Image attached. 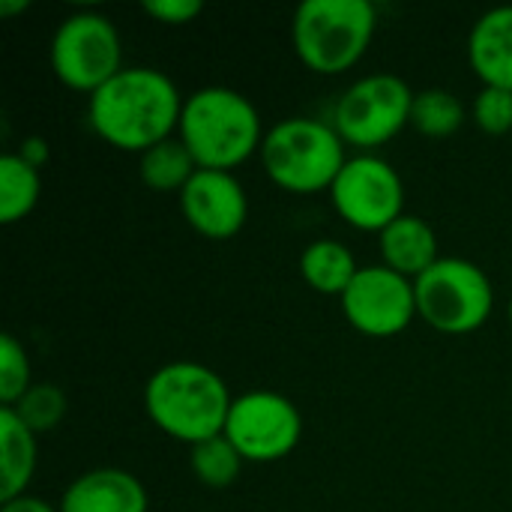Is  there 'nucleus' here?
I'll list each match as a JSON object with an SVG mask.
<instances>
[{"label": "nucleus", "instance_id": "f03ea898", "mask_svg": "<svg viewBox=\"0 0 512 512\" xmlns=\"http://www.w3.org/2000/svg\"><path fill=\"white\" fill-rule=\"evenodd\" d=\"M234 396L225 378L198 363L174 360L159 366L144 384V411L150 423L180 444H201L225 432Z\"/></svg>", "mask_w": 512, "mask_h": 512}, {"label": "nucleus", "instance_id": "5701e85b", "mask_svg": "<svg viewBox=\"0 0 512 512\" xmlns=\"http://www.w3.org/2000/svg\"><path fill=\"white\" fill-rule=\"evenodd\" d=\"M30 387L33 381H30L27 348L12 333H3L0 336V402L12 408Z\"/></svg>", "mask_w": 512, "mask_h": 512}, {"label": "nucleus", "instance_id": "a211bd4d", "mask_svg": "<svg viewBox=\"0 0 512 512\" xmlns=\"http://www.w3.org/2000/svg\"><path fill=\"white\" fill-rule=\"evenodd\" d=\"M42 195V174L15 150L0 156V222H24Z\"/></svg>", "mask_w": 512, "mask_h": 512}, {"label": "nucleus", "instance_id": "7ed1b4c3", "mask_svg": "<svg viewBox=\"0 0 512 512\" xmlns=\"http://www.w3.org/2000/svg\"><path fill=\"white\" fill-rule=\"evenodd\" d=\"M264 123L249 96L210 84L186 96L177 138L204 171H231L261 153Z\"/></svg>", "mask_w": 512, "mask_h": 512}, {"label": "nucleus", "instance_id": "6ab92c4d", "mask_svg": "<svg viewBox=\"0 0 512 512\" xmlns=\"http://www.w3.org/2000/svg\"><path fill=\"white\" fill-rule=\"evenodd\" d=\"M198 171L186 144L174 135L138 156V177L153 192H183V186Z\"/></svg>", "mask_w": 512, "mask_h": 512}, {"label": "nucleus", "instance_id": "39448f33", "mask_svg": "<svg viewBox=\"0 0 512 512\" xmlns=\"http://www.w3.org/2000/svg\"><path fill=\"white\" fill-rule=\"evenodd\" d=\"M345 141L327 120L288 117L267 129L261 144V165L273 186L291 195L330 192L348 162Z\"/></svg>", "mask_w": 512, "mask_h": 512}, {"label": "nucleus", "instance_id": "c85d7f7f", "mask_svg": "<svg viewBox=\"0 0 512 512\" xmlns=\"http://www.w3.org/2000/svg\"><path fill=\"white\" fill-rule=\"evenodd\" d=\"M507 315H510V324H512V297H510V306H507Z\"/></svg>", "mask_w": 512, "mask_h": 512}, {"label": "nucleus", "instance_id": "a878e982", "mask_svg": "<svg viewBox=\"0 0 512 512\" xmlns=\"http://www.w3.org/2000/svg\"><path fill=\"white\" fill-rule=\"evenodd\" d=\"M3 507L0 512H60V507L48 504L45 498H36V495H18L12 501H0Z\"/></svg>", "mask_w": 512, "mask_h": 512}, {"label": "nucleus", "instance_id": "b1692460", "mask_svg": "<svg viewBox=\"0 0 512 512\" xmlns=\"http://www.w3.org/2000/svg\"><path fill=\"white\" fill-rule=\"evenodd\" d=\"M471 120L486 135H507V132H512V90L483 87L471 102Z\"/></svg>", "mask_w": 512, "mask_h": 512}, {"label": "nucleus", "instance_id": "412c9836", "mask_svg": "<svg viewBox=\"0 0 512 512\" xmlns=\"http://www.w3.org/2000/svg\"><path fill=\"white\" fill-rule=\"evenodd\" d=\"M189 450H192L189 468L198 477V483L207 486V489H228V486H234L240 471H243V465H246L243 456L237 453V447L225 435L201 441V444H195Z\"/></svg>", "mask_w": 512, "mask_h": 512}, {"label": "nucleus", "instance_id": "4468645a", "mask_svg": "<svg viewBox=\"0 0 512 512\" xmlns=\"http://www.w3.org/2000/svg\"><path fill=\"white\" fill-rule=\"evenodd\" d=\"M468 63L483 87L512 90V6L483 12L468 33Z\"/></svg>", "mask_w": 512, "mask_h": 512}, {"label": "nucleus", "instance_id": "393cba45", "mask_svg": "<svg viewBox=\"0 0 512 512\" xmlns=\"http://www.w3.org/2000/svg\"><path fill=\"white\" fill-rule=\"evenodd\" d=\"M141 9H144L153 21H159V24L180 27V24L195 21V18L204 12V3H201V0H147Z\"/></svg>", "mask_w": 512, "mask_h": 512}, {"label": "nucleus", "instance_id": "1a4fd4ad", "mask_svg": "<svg viewBox=\"0 0 512 512\" xmlns=\"http://www.w3.org/2000/svg\"><path fill=\"white\" fill-rule=\"evenodd\" d=\"M243 462L270 465L288 459L303 438V417L297 405L276 390H249L234 396L225 432Z\"/></svg>", "mask_w": 512, "mask_h": 512}, {"label": "nucleus", "instance_id": "f8f14e48", "mask_svg": "<svg viewBox=\"0 0 512 512\" xmlns=\"http://www.w3.org/2000/svg\"><path fill=\"white\" fill-rule=\"evenodd\" d=\"M177 198L186 225L207 240H231L249 219L246 189L231 171L198 168Z\"/></svg>", "mask_w": 512, "mask_h": 512}, {"label": "nucleus", "instance_id": "9d476101", "mask_svg": "<svg viewBox=\"0 0 512 512\" xmlns=\"http://www.w3.org/2000/svg\"><path fill=\"white\" fill-rule=\"evenodd\" d=\"M327 195L339 219L366 234H381L405 216V183L399 171L375 153L348 156Z\"/></svg>", "mask_w": 512, "mask_h": 512}, {"label": "nucleus", "instance_id": "0eeeda50", "mask_svg": "<svg viewBox=\"0 0 512 512\" xmlns=\"http://www.w3.org/2000/svg\"><path fill=\"white\" fill-rule=\"evenodd\" d=\"M48 60L60 84L87 96L126 69L120 30L96 9H78L57 24L48 45Z\"/></svg>", "mask_w": 512, "mask_h": 512}, {"label": "nucleus", "instance_id": "6e6552de", "mask_svg": "<svg viewBox=\"0 0 512 512\" xmlns=\"http://www.w3.org/2000/svg\"><path fill=\"white\" fill-rule=\"evenodd\" d=\"M411 84L396 72H375L357 78L333 105V129L360 153H372L411 126L414 108Z\"/></svg>", "mask_w": 512, "mask_h": 512}, {"label": "nucleus", "instance_id": "bb28decb", "mask_svg": "<svg viewBox=\"0 0 512 512\" xmlns=\"http://www.w3.org/2000/svg\"><path fill=\"white\" fill-rule=\"evenodd\" d=\"M21 159H27L30 165H36V168H42L45 162H48V144L42 141V138H27V141H21V147L15 150Z\"/></svg>", "mask_w": 512, "mask_h": 512}, {"label": "nucleus", "instance_id": "2eb2a0df", "mask_svg": "<svg viewBox=\"0 0 512 512\" xmlns=\"http://www.w3.org/2000/svg\"><path fill=\"white\" fill-rule=\"evenodd\" d=\"M378 252L384 267L402 273L411 282H417L441 258L435 228L414 213L399 216L393 225H387L378 234Z\"/></svg>", "mask_w": 512, "mask_h": 512}, {"label": "nucleus", "instance_id": "9b49d317", "mask_svg": "<svg viewBox=\"0 0 512 512\" xmlns=\"http://www.w3.org/2000/svg\"><path fill=\"white\" fill-rule=\"evenodd\" d=\"M348 324L372 339H390L417 318L414 282L384 264H366L339 297Z\"/></svg>", "mask_w": 512, "mask_h": 512}, {"label": "nucleus", "instance_id": "20e7f679", "mask_svg": "<svg viewBox=\"0 0 512 512\" xmlns=\"http://www.w3.org/2000/svg\"><path fill=\"white\" fill-rule=\"evenodd\" d=\"M378 30V9L369 0H306L291 21V42L306 69L339 75L354 69Z\"/></svg>", "mask_w": 512, "mask_h": 512}, {"label": "nucleus", "instance_id": "423d86ee", "mask_svg": "<svg viewBox=\"0 0 512 512\" xmlns=\"http://www.w3.org/2000/svg\"><path fill=\"white\" fill-rule=\"evenodd\" d=\"M417 318L447 336L480 330L495 312V288L486 270L468 258H438L417 282Z\"/></svg>", "mask_w": 512, "mask_h": 512}, {"label": "nucleus", "instance_id": "dca6fc26", "mask_svg": "<svg viewBox=\"0 0 512 512\" xmlns=\"http://www.w3.org/2000/svg\"><path fill=\"white\" fill-rule=\"evenodd\" d=\"M39 447L36 432L12 408H0V501L27 495V486L36 474Z\"/></svg>", "mask_w": 512, "mask_h": 512}, {"label": "nucleus", "instance_id": "ddd939ff", "mask_svg": "<svg viewBox=\"0 0 512 512\" xmlns=\"http://www.w3.org/2000/svg\"><path fill=\"white\" fill-rule=\"evenodd\" d=\"M57 507L60 512H150V495L123 468H93L63 489Z\"/></svg>", "mask_w": 512, "mask_h": 512}, {"label": "nucleus", "instance_id": "f257e3e1", "mask_svg": "<svg viewBox=\"0 0 512 512\" xmlns=\"http://www.w3.org/2000/svg\"><path fill=\"white\" fill-rule=\"evenodd\" d=\"M186 96L153 66H126L87 102L90 129L123 153H147L177 135Z\"/></svg>", "mask_w": 512, "mask_h": 512}, {"label": "nucleus", "instance_id": "4be33fe9", "mask_svg": "<svg viewBox=\"0 0 512 512\" xmlns=\"http://www.w3.org/2000/svg\"><path fill=\"white\" fill-rule=\"evenodd\" d=\"M66 393L57 384H33L15 405L12 411L24 420V426L36 435L51 432L60 426V420L66 417Z\"/></svg>", "mask_w": 512, "mask_h": 512}, {"label": "nucleus", "instance_id": "aec40b11", "mask_svg": "<svg viewBox=\"0 0 512 512\" xmlns=\"http://www.w3.org/2000/svg\"><path fill=\"white\" fill-rule=\"evenodd\" d=\"M465 120H468V108L456 93L444 87H429L414 96L411 126L426 138H450L465 126Z\"/></svg>", "mask_w": 512, "mask_h": 512}, {"label": "nucleus", "instance_id": "cd10ccee", "mask_svg": "<svg viewBox=\"0 0 512 512\" xmlns=\"http://www.w3.org/2000/svg\"><path fill=\"white\" fill-rule=\"evenodd\" d=\"M27 9V0H0V15H15V12H24Z\"/></svg>", "mask_w": 512, "mask_h": 512}, {"label": "nucleus", "instance_id": "f3484780", "mask_svg": "<svg viewBox=\"0 0 512 512\" xmlns=\"http://www.w3.org/2000/svg\"><path fill=\"white\" fill-rule=\"evenodd\" d=\"M357 273H360V264L354 252L339 240H327V237L312 240L300 255L303 282L324 297H342Z\"/></svg>", "mask_w": 512, "mask_h": 512}]
</instances>
